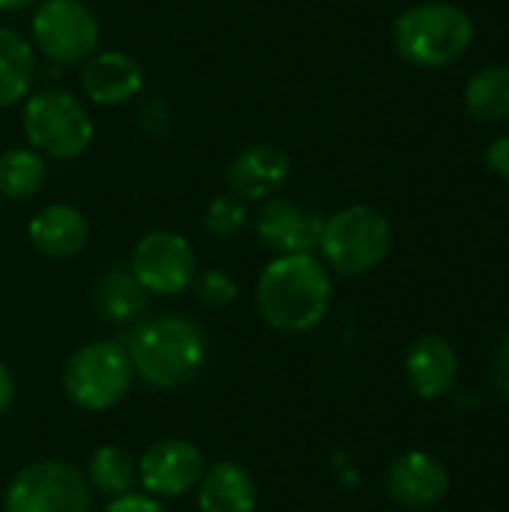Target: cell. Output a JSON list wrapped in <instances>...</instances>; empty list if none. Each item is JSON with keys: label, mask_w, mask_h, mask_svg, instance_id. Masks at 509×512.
<instances>
[{"label": "cell", "mask_w": 509, "mask_h": 512, "mask_svg": "<svg viewBox=\"0 0 509 512\" xmlns=\"http://www.w3.org/2000/svg\"><path fill=\"white\" fill-rule=\"evenodd\" d=\"M33 75H36L33 45L21 33L0 27V108L27 99L33 87Z\"/></svg>", "instance_id": "obj_19"}, {"label": "cell", "mask_w": 509, "mask_h": 512, "mask_svg": "<svg viewBox=\"0 0 509 512\" xmlns=\"http://www.w3.org/2000/svg\"><path fill=\"white\" fill-rule=\"evenodd\" d=\"M21 129L33 150L57 162H69L87 153L96 132L87 108L66 90H39L27 96Z\"/></svg>", "instance_id": "obj_6"}, {"label": "cell", "mask_w": 509, "mask_h": 512, "mask_svg": "<svg viewBox=\"0 0 509 512\" xmlns=\"http://www.w3.org/2000/svg\"><path fill=\"white\" fill-rule=\"evenodd\" d=\"M27 240L33 249L45 258H75L87 240H90V225L84 213L72 204H48L33 219L27 222Z\"/></svg>", "instance_id": "obj_16"}, {"label": "cell", "mask_w": 509, "mask_h": 512, "mask_svg": "<svg viewBox=\"0 0 509 512\" xmlns=\"http://www.w3.org/2000/svg\"><path fill=\"white\" fill-rule=\"evenodd\" d=\"M387 492L408 510H432L447 498L450 474L435 456L411 450L387 468Z\"/></svg>", "instance_id": "obj_13"}, {"label": "cell", "mask_w": 509, "mask_h": 512, "mask_svg": "<svg viewBox=\"0 0 509 512\" xmlns=\"http://www.w3.org/2000/svg\"><path fill=\"white\" fill-rule=\"evenodd\" d=\"M471 42L474 21L456 3H417L393 21L396 54L420 69H441L456 63L459 57H465Z\"/></svg>", "instance_id": "obj_3"}, {"label": "cell", "mask_w": 509, "mask_h": 512, "mask_svg": "<svg viewBox=\"0 0 509 512\" xmlns=\"http://www.w3.org/2000/svg\"><path fill=\"white\" fill-rule=\"evenodd\" d=\"M393 249V228L387 216L366 204H351L324 219L318 252L327 270L339 276H363L375 270Z\"/></svg>", "instance_id": "obj_4"}, {"label": "cell", "mask_w": 509, "mask_h": 512, "mask_svg": "<svg viewBox=\"0 0 509 512\" xmlns=\"http://www.w3.org/2000/svg\"><path fill=\"white\" fill-rule=\"evenodd\" d=\"M465 105L483 123L509 120V66H483L465 84Z\"/></svg>", "instance_id": "obj_22"}, {"label": "cell", "mask_w": 509, "mask_h": 512, "mask_svg": "<svg viewBox=\"0 0 509 512\" xmlns=\"http://www.w3.org/2000/svg\"><path fill=\"white\" fill-rule=\"evenodd\" d=\"M93 489L87 477L63 462L42 459L21 468L3 495V512H90Z\"/></svg>", "instance_id": "obj_7"}, {"label": "cell", "mask_w": 509, "mask_h": 512, "mask_svg": "<svg viewBox=\"0 0 509 512\" xmlns=\"http://www.w3.org/2000/svg\"><path fill=\"white\" fill-rule=\"evenodd\" d=\"M204 453L183 438H165L138 459V483L153 498H183L204 474Z\"/></svg>", "instance_id": "obj_10"}, {"label": "cell", "mask_w": 509, "mask_h": 512, "mask_svg": "<svg viewBox=\"0 0 509 512\" xmlns=\"http://www.w3.org/2000/svg\"><path fill=\"white\" fill-rule=\"evenodd\" d=\"M408 384L420 399H441L453 390L459 375V354L456 348L435 333L420 336L408 357H405Z\"/></svg>", "instance_id": "obj_15"}, {"label": "cell", "mask_w": 509, "mask_h": 512, "mask_svg": "<svg viewBox=\"0 0 509 512\" xmlns=\"http://www.w3.org/2000/svg\"><path fill=\"white\" fill-rule=\"evenodd\" d=\"M249 219V210H246V201L237 198V195H216L210 204H207V213H204V231L213 237V240H234L243 225Z\"/></svg>", "instance_id": "obj_23"}, {"label": "cell", "mask_w": 509, "mask_h": 512, "mask_svg": "<svg viewBox=\"0 0 509 512\" xmlns=\"http://www.w3.org/2000/svg\"><path fill=\"white\" fill-rule=\"evenodd\" d=\"M36 0H0V12H21L27 6H33Z\"/></svg>", "instance_id": "obj_29"}, {"label": "cell", "mask_w": 509, "mask_h": 512, "mask_svg": "<svg viewBox=\"0 0 509 512\" xmlns=\"http://www.w3.org/2000/svg\"><path fill=\"white\" fill-rule=\"evenodd\" d=\"M333 303V276L315 252L273 255L255 285V309L276 333L315 330Z\"/></svg>", "instance_id": "obj_1"}, {"label": "cell", "mask_w": 509, "mask_h": 512, "mask_svg": "<svg viewBox=\"0 0 509 512\" xmlns=\"http://www.w3.org/2000/svg\"><path fill=\"white\" fill-rule=\"evenodd\" d=\"M135 378L153 390H180L207 366V336L186 315H156L138 321L126 339Z\"/></svg>", "instance_id": "obj_2"}, {"label": "cell", "mask_w": 509, "mask_h": 512, "mask_svg": "<svg viewBox=\"0 0 509 512\" xmlns=\"http://www.w3.org/2000/svg\"><path fill=\"white\" fill-rule=\"evenodd\" d=\"M225 180L231 195L243 198L246 204L273 198L291 180V156L270 141L249 144L228 162Z\"/></svg>", "instance_id": "obj_12"}, {"label": "cell", "mask_w": 509, "mask_h": 512, "mask_svg": "<svg viewBox=\"0 0 509 512\" xmlns=\"http://www.w3.org/2000/svg\"><path fill=\"white\" fill-rule=\"evenodd\" d=\"M492 381H495V390L509 402V333L501 339V348H498V354H495Z\"/></svg>", "instance_id": "obj_27"}, {"label": "cell", "mask_w": 509, "mask_h": 512, "mask_svg": "<svg viewBox=\"0 0 509 512\" xmlns=\"http://www.w3.org/2000/svg\"><path fill=\"white\" fill-rule=\"evenodd\" d=\"M195 489L201 512H255L258 507L255 480L237 462H216L204 468Z\"/></svg>", "instance_id": "obj_17"}, {"label": "cell", "mask_w": 509, "mask_h": 512, "mask_svg": "<svg viewBox=\"0 0 509 512\" xmlns=\"http://www.w3.org/2000/svg\"><path fill=\"white\" fill-rule=\"evenodd\" d=\"M324 216L291 198H264L255 213V237L273 255L315 252L321 240Z\"/></svg>", "instance_id": "obj_11"}, {"label": "cell", "mask_w": 509, "mask_h": 512, "mask_svg": "<svg viewBox=\"0 0 509 512\" xmlns=\"http://www.w3.org/2000/svg\"><path fill=\"white\" fill-rule=\"evenodd\" d=\"M486 165H489L498 177L509 180V135L495 138V141L486 147Z\"/></svg>", "instance_id": "obj_26"}, {"label": "cell", "mask_w": 509, "mask_h": 512, "mask_svg": "<svg viewBox=\"0 0 509 512\" xmlns=\"http://www.w3.org/2000/svg\"><path fill=\"white\" fill-rule=\"evenodd\" d=\"M195 297L207 309H225L237 300V282L225 270H201L192 282Z\"/></svg>", "instance_id": "obj_24"}, {"label": "cell", "mask_w": 509, "mask_h": 512, "mask_svg": "<svg viewBox=\"0 0 509 512\" xmlns=\"http://www.w3.org/2000/svg\"><path fill=\"white\" fill-rule=\"evenodd\" d=\"M12 402H15V378H12L9 366L0 360V417L12 408Z\"/></svg>", "instance_id": "obj_28"}, {"label": "cell", "mask_w": 509, "mask_h": 512, "mask_svg": "<svg viewBox=\"0 0 509 512\" xmlns=\"http://www.w3.org/2000/svg\"><path fill=\"white\" fill-rule=\"evenodd\" d=\"M129 270L150 297H180L192 288L198 261L192 243L183 234L150 231L135 243Z\"/></svg>", "instance_id": "obj_9"}, {"label": "cell", "mask_w": 509, "mask_h": 512, "mask_svg": "<svg viewBox=\"0 0 509 512\" xmlns=\"http://www.w3.org/2000/svg\"><path fill=\"white\" fill-rule=\"evenodd\" d=\"M84 477H87L93 492L114 501V498H123V495L135 492V486H138V462L123 447L105 444V447L93 450Z\"/></svg>", "instance_id": "obj_20"}, {"label": "cell", "mask_w": 509, "mask_h": 512, "mask_svg": "<svg viewBox=\"0 0 509 512\" xmlns=\"http://www.w3.org/2000/svg\"><path fill=\"white\" fill-rule=\"evenodd\" d=\"M30 36L48 60L78 66L99 48V21L81 0H39L30 18Z\"/></svg>", "instance_id": "obj_8"}, {"label": "cell", "mask_w": 509, "mask_h": 512, "mask_svg": "<svg viewBox=\"0 0 509 512\" xmlns=\"http://www.w3.org/2000/svg\"><path fill=\"white\" fill-rule=\"evenodd\" d=\"M93 306L111 324H135L150 306V294L126 267H108L93 285Z\"/></svg>", "instance_id": "obj_18"}, {"label": "cell", "mask_w": 509, "mask_h": 512, "mask_svg": "<svg viewBox=\"0 0 509 512\" xmlns=\"http://www.w3.org/2000/svg\"><path fill=\"white\" fill-rule=\"evenodd\" d=\"M102 512H168V510L159 504V498L132 492V495H123V498L108 501V507H105Z\"/></svg>", "instance_id": "obj_25"}, {"label": "cell", "mask_w": 509, "mask_h": 512, "mask_svg": "<svg viewBox=\"0 0 509 512\" xmlns=\"http://www.w3.org/2000/svg\"><path fill=\"white\" fill-rule=\"evenodd\" d=\"M48 180V159L33 147H9L0 153V195L9 201L33 198Z\"/></svg>", "instance_id": "obj_21"}, {"label": "cell", "mask_w": 509, "mask_h": 512, "mask_svg": "<svg viewBox=\"0 0 509 512\" xmlns=\"http://www.w3.org/2000/svg\"><path fill=\"white\" fill-rule=\"evenodd\" d=\"M135 381L132 360L123 342L96 339L81 345L63 366L60 384L72 405L81 411H111L120 405Z\"/></svg>", "instance_id": "obj_5"}, {"label": "cell", "mask_w": 509, "mask_h": 512, "mask_svg": "<svg viewBox=\"0 0 509 512\" xmlns=\"http://www.w3.org/2000/svg\"><path fill=\"white\" fill-rule=\"evenodd\" d=\"M81 87L93 105L114 108L144 90V69L123 51H96L81 72Z\"/></svg>", "instance_id": "obj_14"}]
</instances>
